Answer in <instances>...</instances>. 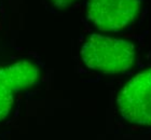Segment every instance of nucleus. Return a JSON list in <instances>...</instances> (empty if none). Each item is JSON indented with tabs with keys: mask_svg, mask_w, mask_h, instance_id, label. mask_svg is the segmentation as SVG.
<instances>
[{
	"mask_svg": "<svg viewBox=\"0 0 151 140\" xmlns=\"http://www.w3.org/2000/svg\"><path fill=\"white\" fill-rule=\"evenodd\" d=\"M80 55L88 69L118 75L132 67L136 59V47L124 39L92 34L82 44Z\"/></svg>",
	"mask_w": 151,
	"mask_h": 140,
	"instance_id": "obj_1",
	"label": "nucleus"
},
{
	"mask_svg": "<svg viewBox=\"0 0 151 140\" xmlns=\"http://www.w3.org/2000/svg\"><path fill=\"white\" fill-rule=\"evenodd\" d=\"M116 111L127 123L151 126V68L124 84L116 97Z\"/></svg>",
	"mask_w": 151,
	"mask_h": 140,
	"instance_id": "obj_2",
	"label": "nucleus"
},
{
	"mask_svg": "<svg viewBox=\"0 0 151 140\" xmlns=\"http://www.w3.org/2000/svg\"><path fill=\"white\" fill-rule=\"evenodd\" d=\"M142 0H88L86 17L104 32L123 30L136 19Z\"/></svg>",
	"mask_w": 151,
	"mask_h": 140,
	"instance_id": "obj_3",
	"label": "nucleus"
},
{
	"mask_svg": "<svg viewBox=\"0 0 151 140\" xmlns=\"http://www.w3.org/2000/svg\"><path fill=\"white\" fill-rule=\"evenodd\" d=\"M39 77L40 69L30 60L0 65V122L9 116L16 95L35 85Z\"/></svg>",
	"mask_w": 151,
	"mask_h": 140,
	"instance_id": "obj_4",
	"label": "nucleus"
},
{
	"mask_svg": "<svg viewBox=\"0 0 151 140\" xmlns=\"http://www.w3.org/2000/svg\"><path fill=\"white\" fill-rule=\"evenodd\" d=\"M76 0H50V2L57 9H65L71 6Z\"/></svg>",
	"mask_w": 151,
	"mask_h": 140,
	"instance_id": "obj_5",
	"label": "nucleus"
}]
</instances>
